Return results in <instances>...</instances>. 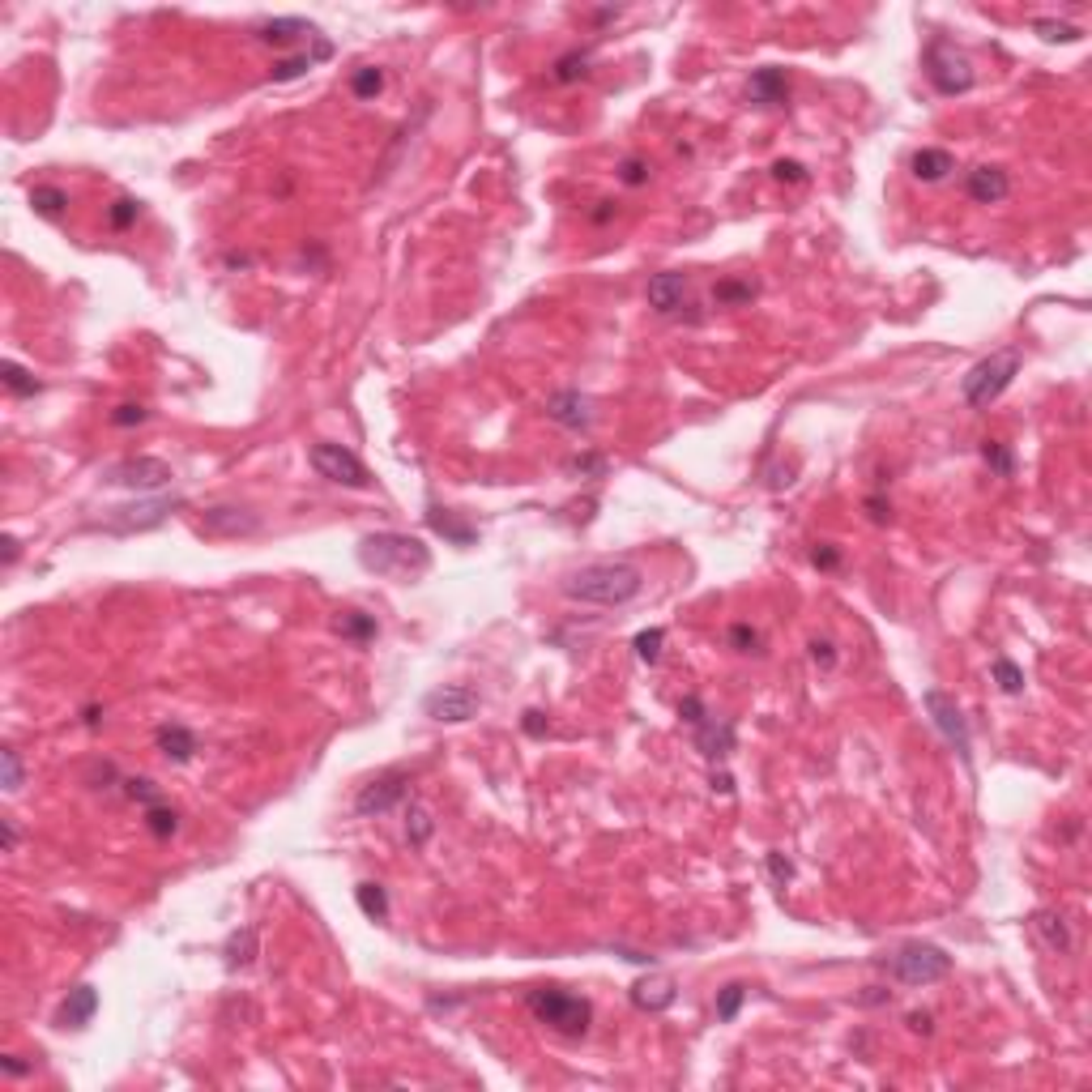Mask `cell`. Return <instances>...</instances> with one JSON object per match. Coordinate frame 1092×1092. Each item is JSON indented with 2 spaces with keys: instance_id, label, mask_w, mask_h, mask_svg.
Instances as JSON below:
<instances>
[{
  "instance_id": "obj_1",
  "label": "cell",
  "mask_w": 1092,
  "mask_h": 1092,
  "mask_svg": "<svg viewBox=\"0 0 1092 1092\" xmlns=\"http://www.w3.org/2000/svg\"><path fill=\"white\" fill-rule=\"evenodd\" d=\"M559 589L568 602H584V606H628L645 589V572L628 559H597L568 572Z\"/></svg>"
},
{
  "instance_id": "obj_2",
  "label": "cell",
  "mask_w": 1092,
  "mask_h": 1092,
  "mask_svg": "<svg viewBox=\"0 0 1092 1092\" xmlns=\"http://www.w3.org/2000/svg\"><path fill=\"white\" fill-rule=\"evenodd\" d=\"M355 555H359V563L367 572L393 576V581H414V576H422V572L431 568L427 542H422V538H410V534H393V530L359 538V551H355Z\"/></svg>"
},
{
  "instance_id": "obj_3",
  "label": "cell",
  "mask_w": 1092,
  "mask_h": 1092,
  "mask_svg": "<svg viewBox=\"0 0 1092 1092\" xmlns=\"http://www.w3.org/2000/svg\"><path fill=\"white\" fill-rule=\"evenodd\" d=\"M525 1007H530V1016L538 1024H546L559 1037H584L589 1024H594V1003L563 990V986H534L525 994Z\"/></svg>"
},
{
  "instance_id": "obj_4",
  "label": "cell",
  "mask_w": 1092,
  "mask_h": 1092,
  "mask_svg": "<svg viewBox=\"0 0 1092 1092\" xmlns=\"http://www.w3.org/2000/svg\"><path fill=\"white\" fill-rule=\"evenodd\" d=\"M1016 376H1020V350H999V355L968 367V376L960 380V398H965L968 410H990L1011 388Z\"/></svg>"
},
{
  "instance_id": "obj_5",
  "label": "cell",
  "mask_w": 1092,
  "mask_h": 1092,
  "mask_svg": "<svg viewBox=\"0 0 1092 1092\" xmlns=\"http://www.w3.org/2000/svg\"><path fill=\"white\" fill-rule=\"evenodd\" d=\"M883 968L892 973L901 986H934V981H944L947 973H952V956L944 952V947L934 944H901L888 960H883Z\"/></svg>"
},
{
  "instance_id": "obj_6",
  "label": "cell",
  "mask_w": 1092,
  "mask_h": 1092,
  "mask_svg": "<svg viewBox=\"0 0 1092 1092\" xmlns=\"http://www.w3.org/2000/svg\"><path fill=\"white\" fill-rule=\"evenodd\" d=\"M184 508V499H136V504H125V508H107L94 521V530H107V534H146V530H158L171 512Z\"/></svg>"
},
{
  "instance_id": "obj_7",
  "label": "cell",
  "mask_w": 1092,
  "mask_h": 1092,
  "mask_svg": "<svg viewBox=\"0 0 1092 1092\" xmlns=\"http://www.w3.org/2000/svg\"><path fill=\"white\" fill-rule=\"evenodd\" d=\"M922 64H926L931 86L939 90V94H947V99H952V94H968V90H973V82H977V77H973V64H968V56H965V51H956L947 38H931V43H926V60H922Z\"/></svg>"
},
{
  "instance_id": "obj_8",
  "label": "cell",
  "mask_w": 1092,
  "mask_h": 1092,
  "mask_svg": "<svg viewBox=\"0 0 1092 1092\" xmlns=\"http://www.w3.org/2000/svg\"><path fill=\"white\" fill-rule=\"evenodd\" d=\"M308 461L321 478H329V483H337V486H350V491H363V486L372 483V478H367V465H363L346 444H329V440H324V444H311Z\"/></svg>"
},
{
  "instance_id": "obj_9",
  "label": "cell",
  "mask_w": 1092,
  "mask_h": 1092,
  "mask_svg": "<svg viewBox=\"0 0 1092 1092\" xmlns=\"http://www.w3.org/2000/svg\"><path fill=\"white\" fill-rule=\"evenodd\" d=\"M483 708V695L465 687V682H440L435 692L422 695V713L431 721H444V726H461V721H474Z\"/></svg>"
},
{
  "instance_id": "obj_10",
  "label": "cell",
  "mask_w": 1092,
  "mask_h": 1092,
  "mask_svg": "<svg viewBox=\"0 0 1092 1092\" xmlns=\"http://www.w3.org/2000/svg\"><path fill=\"white\" fill-rule=\"evenodd\" d=\"M171 478L175 474L162 457H128V461H115L103 483L120 486V491H136V496H149V491H162Z\"/></svg>"
},
{
  "instance_id": "obj_11",
  "label": "cell",
  "mask_w": 1092,
  "mask_h": 1092,
  "mask_svg": "<svg viewBox=\"0 0 1092 1092\" xmlns=\"http://www.w3.org/2000/svg\"><path fill=\"white\" fill-rule=\"evenodd\" d=\"M406 794H410V777L401 769H388V772H380V777H372V781L355 794V815L359 819L388 815L393 807L406 803Z\"/></svg>"
},
{
  "instance_id": "obj_12",
  "label": "cell",
  "mask_w": 1092,
  "mask_h": 1092,
  "mask_svg": "<svg viewBox=\"0 0 1092 1092\" xmlns=\"http://www.w3.org/2000/svg\"><path fill=\"white\" fill-rule=\"evenodd\" d=\"M201 538H213V542H226V538H252L261 534V512L239 508V504H213L205 508V517L197 521Z\"/></svg>"
},
{
  "instance_id": "obj_13",
  "label": "cell",
  "mask_w": 1092,
  "mask_h": 1092,
  "mask_svg": "<svg viewBox=\"0 0 1092 1092\" xmlns=\"http://www.w3.org/2000/svg\"><path fill=\"white\" fill-rule=\"evenodd\" d=\"M546 419L555 422V427H563V431H589L597 419V401L589 398V393H581V388H559V393H551L546 398Z\"/></svg>"
},
{
  "instance_id": "obj_14",
  "label": "cell",
  "mask_w": 1092,
  "mask_h": 1092,
  "mask_svg": "<svg viewBox=\"0 0 1092 1092\" xmlns=\"http://www.w3.org/2000/svg\"><path fill=\"white\" fill-rule=\"evenodd\" d=\"M922 704H926V713H931L934 730L947 738V747H956V756L968 759V726H965L960 704H956L947 692H939V687H931V692L922 695Z\"/></svg>"
},
{
  "instance_id": "obj_15",
  "label": "cell",
  "mask_w": 1092,
  "mask_h": 1092,
  "mask_svg": "<svg viewBox=\"0 0 1092 1092\" xmlns=\"http://www.w3.org/2000/svg\"><path fill=\"white\" fill-rule=\"evenodd\" d=\"M965 192H968V201H977V205H999V201H1007V192H1011V180H1007L1003 167H973V171L965 175Z\"/></svg>"
},
{
  "instance_id": "obj_16",
  "label": "cell",
  "mask_w": 1092,
  "mask_h": 1092,
  "mask_svg": "<svg viewBox=\"0 0 1092 1092\" xmlns=\"http://www.w3.org/2000/svg\"><path fill=\"white\" fill-rule=\"evenodd\" d=\"M645 299L658 316H674L682 308V299H687V278L682 273H653L645 286Z\"/></svg>"
},
{
  "instance_id": "obj_17",
  "label": "cell",
  "mask_w": 1092,
  "mask_h": 1092,
  "mask_svg": "<svg viewBox=\"0 0 1092 1092\" xmlns=\"http://www.w3.org/2000/svg\"><path fill=\"white\" fill-rule=\"evenodd\" d=\"M94 1011H99V990H94V986H73V990L64 994L60 1011H56V1024H60V1029H86L90 1020H94Z\"/></svg>"
},
{
  "instance_id": "obj_18",
  "label": "cell",
  "mask_w": 1092,
  "mask_h": 1092,
  "mask_svg": "<svg viewBox=\"0 0 1092 1092\" xmlns=\"http://www.w3.org/2000/svg\"><path fill=\"white\" fill-rule=\"evenodd\" d=\"M734 743H738V734H734L730 721L708 717V721H700V726H695V747H700V756L713 759V764L730 756Z\"/></svg>"
},
{
  "instance_id": "obj_19",
  "label": "cell",
  "mask_w": 1092,
  "mask_h": 1092,
  "mask_svg": "<svg viewBox=\"0 0 1092 1092\" xmlns=\"http://www.w3.org/2000/svg\"><path fill=\"white\" fill-rule=\"evenodd\" d=\"M1029 926H1032V934L1042 939L1045 952L1071 956V947H1076V944H1071V926H1067V918H1063V913H1054V909H1037Z\"/></svg>"
},
{
  "instance_id": "obj_20",
  "label": "cell",
  "mask_w": 1092,
  "mask_h": 1092,
  "mask_svg": "<svg viewBox=\"0 0 1092 1092\" xmlns=\"http://www.w3.org/2000/svg\"><path fill=\"white\" fill-rule=\"evenodd\" d=\"M154 747H158L171 764H188V759L197 756V734L188 730V726H180V721H162L158 730H154Z\"/></svg>"
},
{
  "instance_id": "obj_21",
  "label": "cell",
  "mask_w": 1092,
  "mask_h": 1092,
  "mask_svg": "<svg viewBox=\"0 0 1092 1092\" xmlns=\"http://www.w3.org/2000/svg\"><path fill=\"white\" fill-rule=\"evenodd\" d=\"M747 99L759 103V107H781L790 99V82H785V69H756L751 82H747Z\"/></svg>"
},
{
  "instance_id": "obj_22",
  "label": "cell",
  "mask_w": 1092,
  "mask_h": 1092,
  "mask_svg": "<svg viewBox=\"0 0 1092 1092\" xmlns=\"http://www.w3.org/2000/svg\"><path fill=\"white\" fill-rule=\"evenodd\" d=\"M679 999V986H674V977H645L632 986V1003L640 1007V1011H666V1007Z\"/></svg>"
},
{
  "instance_id": "obj_23",
  "label": "cell",
  "mask_w": 1092,
  "mask_h": 1092,
  "mask_svg": "<svg viewBox=\"0 0 1092 1092\" xmlns=\"http://www.w3.org/2000/svg\"><path fill=\"white\" fill-rule=\"evenodd\" d=\"M303 35H316V26L311 22H303V17H273V22H261L257 26V38L261 43H269V48H290L295 38H303Z\"/></svg>"
},
{
  "instance_id": "obj_24",
  "label": "cell",
  "mask_w": 1092,
  "mask_h": 1092,
  "mask_svg": "<svg viewBox=\"0 0 1092 1092\" xmlns=\"http://www.w3.org/2000/svg\"><path fill=\"white\" fill-rule=\"evenodd\" d=\"M909 171H913V180H922V184H939V180H947V171H956V158L947 149L926 146L909 158Z\"/></svg>"
},
{
  "instance_id": "obj_25",
  "label": "cell",
  "mask_w": 1092,
  "mask_h": 1092,
  "mask_svg": "<svg viewBox=\"0 0 1092 1092\" xmlns=\"http://www.w3.org/2000/svg\"><path fill=\"white\" fill-rule=\"evenodd\" d=\"M257 952H261V934H257V926H239V931L226 934V968H248L252 960H257Z\"/></svg>"
},
{
  "instance_id": "obj_26",
  "label": "cell",
  "mask_w": 1092,
  "mask_h": 1092,
  "mask_svg": "<svg viewBox=\"0 0 1092 1092\" xmlns=\"http://www.w3.org/2000/svg\"><path fill=\"white\" fill-rule=\"evenodd\" d=\"M589 64H594V51H589V48L563 51V56L555 60V69H551V82H559V86H572V82L589 77Z\"/></svg>"
},
{
  "instance_id": "obj_27",
  "label": "cell",
  "mask_w": 1092,
  "mask_h": 1092,
  "mask_svg": "<svg viewBox=\"0 0 1092 1092\" xmlns=\"http://www.w3.org/2000/svg\"><path fill=\"white\" fill-rule=\"evenodd\" d=\"M756 295H759V286L747 282V278H721V282L713 286V303H717V308H743V303H751Z\"/></svg>"
},
{
  "instance_id": "obj_28",
  "label": "cell",
  "mask_w": 1092,
  "mask_h": 1092,
  "mask_svg": "<svg viewBox=\"0 0 1092 1092\" xmlns=\"http://www.w3.org/2000/svg\"><path fill=\"white\" fill-rule=\"evenodd\" d=\"M333 628H337L342 640H355V645H367V640H376V632H380L376 619L372 615H363V610H342V619H337Z\"/></svg>"
},
{
  "instance_id": "obj_29",
  "label": "cell",
  "mask_w": 1092,
  "mask_h": 1092,
  "mask_svg": "<svg viewBox=\"0 0 1092 1092\" xmlns=\"http://www.w3.org/2000/svg\"><path fill=\"white\" fill-rule=\"evenodd\" d=\"M406 845L410 849H422V845L431 841V832H435V819H431V811L422 807V803H410L406 807Z\"/></svg>"
},
{
  "instance_id": "obj_30",
  "label": "cell",
  "mask_w": 1092,
  "mask_h": 1092,
  "mask_svg": "<svg viewBox=\"0 0 1092 1092\" xmlns=\"http://www.w3.org/2000/svg\"><path fill=\"white\" fill-rule=\"evenodd\" d=\"M0 385L9 388V398H35L38 388H43V385L35 380V376L26 372L22 363H13V359L0 363Z\"/></svg>"
},
{
  "instance_id": "obj_31",
  "label": "cell",
  "mask_w": 1092,
  "mask_h": 1092,
  "mask_svg": "<svg viewBox=\"0 0 1092 1092\" xmlns=\"http://www.w3.org/2000/svg\"><path fill=\"white\" fill-rule=\"evenodd\" d=\"M355 901H359L363 918L388 922V892L380 888V883H359V888H355Z\"/></svg>"
},
{
  "instance_id": "obj_32",
  "label": "cell",
  "mask_w": 1092,
  "mask_h": 1092,
  "mask_svg": "<svg viewBox=\"0 0 1092 1092\" xmlns=\"http://www.w3.org/2000/svg\"><path fill=\"white\" fill-rule=\"evenodd\" d=\"M981 461L990 465V474H999V478H1011L1016 474V453H1011V444H1003V440H981Z\"/></svg>"
},
{
  "instance_id": "obj_33",
  "label": "cell",
  "mask_w": 1092,
  "mask_h": 1092,
  "mask_svg": "<svg viewBox=\"0 0 1092 1092\" xmlns=\"http://www.w3.org/2000/svg\"><path fill=\"white\" fill-rule=\"evenodd\" d=\"M146 828H149V836L171 841L175 832H180V811L167 807V803H154V807H146Z\"/></svg>"
},
{
  "instance_id": "obj_34",
  "label": "cell",
  "mask_w": 1092,
  "mask_h": 1092,
  "mask_svg": "<svg viewBox=\"0 0 1092 1092\" xmlns=\"http://www.w3.org/2000/svg\"><path fill=\"white\" fill-rule=\"evenodd\" d=\"M30 205H35V213H43V218H60V213L69 210V192L56 184H38L35 192H30Z\"/></svg>"
},
{
  "instance_id": "obj_35",
  "label": "cell",
  "mask_w": 1092,
  "mask_h": 1092,
  "mask_svg": "<svg viewBox=\"0 0 1092 1092\" xmlns=\"http://www.w3.org/2000/svg\"><path fill=\"white\" fill-rule=\"evenodd\" d=\"M380 90H385V69L363 64V69H355V73H350V94H355V99L367 103V99H376Z\"/></svg>"
},
{
  "instance_id": "obj_36",
  "label": "cell",
  "mask_w": 1092,
  "mask_h": 1092,
  "mask_svg": "<svg viewBox=\"0 0 1092 1092\" xmlns=\"http://www.w3.org/2000/svg\"><path fill=\"white\" fill-rule=\"evenodd\" d=\"M0 769H5V777H0V785H5V794H17L26 785V764H22V751L17 747H5L0 751Z\"/></svg>"
},
{
  "instance_id": "obj_37",
  "label": "cell",
  "mask_w": 1092,
  "mask_h": 1092,
  "mask_svg": "<svg viewBox=\"0 0 1092 1092\" xmlns=\"http://www.w3.org/2000/svg\"><path fill=\"white\" fill-rule=\"evenodd\" d=\"M427 521H431V530H435V534H444L448 542H457V546H470V542H474V530H470V525H457L444 508H431V512H427Z\"/></svg>"
},
{
  "instance_id": "obj_38",
  "label": "cell",
  "mask_w": 1092,
  "mask_h": 1092,
  "mask_svg": "<svg viewBox=\"0 0 1092 1092\" xmlns=\"http://www.w3.org/2000/svg\"><path fill=\"white\" fill-rule=\"evenodd\" d=\"M1032 30L1045 38V43H1080V26L1058 22V17H1032Z\"/></svg>"
},
{
  "instance_id": "obj_39",
  "label": "cell",
  "mask_w": 1092,
  "mask_h": 1092,
  "mask_svg": "<svg viewBox=\"0 0 1092 1092\" xmlns=\"http://www.w3.org/2000/svg\"><path fill=\"white\" fill-rule=\"evenodd\" d=\"M563 470L572 474V478H606L610 461L602 457V453H576V457H568V465Z\"/></svg>"
},
{
  "instance_id": "obj_40",
  "label": "cell",
  "mask_w": 1092,
  "mask_h": 1092,
  "mask_svg": "<svg viewBox=\"0 0 1092 1092\" xmlns=\"http://www.w3.org/2000/svg\"><path fill=\"white\" fill-rule=\"evenodd\" d=\"M743 1003H747V986H743V981L721 986V990H717V1020H721V1024H730V1020L743 1011Z\"/></svg>"
},
{
  "instance_id": "obj_41",
  "label": "cell",
  "mask_w": 1092,
  "mask_h": 1092,
  "mask_svg": "<svg viewBox=\"0 0 1092 1092\" xmlns=\"http://www.w3.org/2000/svg\"><path fill=\"white\" fill-rule=\"evenodd\" d=\"M990 674H994V682H999V692H1007V695H1020V692H1024V671H1020V666H1016L1011 658H994Z\"/></svg>"
},
{
  "instance_id": "obj_42",
  "label": "cell",
  "mask_w": 1092,
  "mask_h": 1092,
  "mask_svg": "<svg viewBox=\"0 0 1092 1092\" xmlns=\"http://www.w3.org/2000/svg\"><path fill=\"white\" fill-rule=\"evenodd\" d=\"M661 645H666V632H661V628H645V632H636V640H632L636 658L645 661V666H653V661L661 658Z\"/></svg>"
},
{
  "instance_id": "obj_43",
  "label": "cell",
  "mask_w": 1092,
  "mask_h": 1092,
  "mask_svg": "<svg viewBox=\"0 0 1092 1092\" xmlns=\"http://www.w3.org/2000/svg\"><path fill=\"white\" fill-rule=\"evenodd\" d=\"M649 175H653V162L649 158H640V154H628V158L619 162V180L628 188H640V184H649Z\"/></svg>"
},
{
  "instance_id": "obj_44",
  "label": "cell",
  "mask_w": 1092,
  "mask_h": 1092,
  "mask_svg": "<svg viewBox=\"0 0 1092 1092\" xmlns=\"http://www.w3.org/2000/svg\"><path fill=\"white\" fill-rule=\"evenodd\" d=\"M316 64V56H308V51H299V56H286V60L273 64V82H295V77H303Z\"/></svg>"
},
{
  "instance_id": "obj_45",
  "label": "cell",
  "mask_w": 1092,
  "mask_h": 1092,
  "mask_svg": "<svg viewBox=\"0 0 1092 1092\" xmlns=\"http://www.w3.org/2000/svg\"><path fill=\"white\" fill-rule=\"evenodd\" d=\"M136 218H141V201H133V197H120L112 210H107V223H112L115 231H128Z\"/></svg>"
},
{
  "instance_id": "obj_46",
  "label": "cell",
  "mask_w": 1092,
  "mask_h": 1092,
  "mask_svg": "<svg viewBox=\"0 0 1092 1092\" xmlns=\"http://www.w3.org/2000/svg\"><path fill=\"white\" fill-rule=\"evenodd\" d=\"M125 794L133 798V803H141V807H154V803H162V790L149 781V777H128Z\"/></svg>"
},
{
  "instance_id": "obj_47",
  "label": "cell",
  "mask_w": 1092,
  "mask_h": 1092,
  "mask_svg": "<svg viewBox=\"0 0 1092 1092\" xmlns=\"http://www.w3.org/2000/svg\"><path fill=\"white\" fill-rule=\"evenodd\" d=\"M726 640H730L734 653H756V649H759V632L751 628V623H730Z\"/></svg>"
},
{
  "instance_id": "obj_48",
  "label": "cell",
  "mask_w": 1092,
  "mask_h": 1092,
  "mask_svg": "<svg viewBox=\"0 0 1092 1092\" xmlns=\"http://www.w3.org/2000/svg\"><path fill=\"white\" fill-rule=\"evenodd\" d=\"M772 180H777V184H803V180H807V167L798 158H777L772 162Z\"/></svg>"
},
{
  "instance_id": "obj_49",
  "label": "cell",
  "mask_w": 1092,
  "mask_h": 1092,
  "mask_svg": "<svg viewBox=\"0 0 1092 1092\" xmlns=\"http://www.w3.org/2000/svg\"><path fill=\"white\" fill-rule=\"evenodd\" d=\"M811 563H815L819 572H836V568H841V546H836V542H819L815 551H811Z\"/></svg>"
},
{
  "instance_id": "obj_50",
  "label": "cell",
  "mask_w": 1092,
  "mask_h": 1092,
  "mask_svg": "<svg viewBox=\"0 0 1092 1092\" xmlns=\"http://www.w3.org/2000/svg\"><path fill=\"white\" fill-rule=\"evenodd\" d=\"M679 717H682V721H687V726H692V730H695L700 721H708V708H704V700H700V695H682V700H679Z\"/></svg>"
},
{
  "instance_id": "obj_51",
  "label": "cell",
  "mask_w": 1092,
  "mask_h": 1092,
  "mask_svg": "<svg viewBox=\"0 0 1092 1092\" xmlns=\"http://www.w3.org/2000/svg\"><path fill=\"white\" fill-rule=\"evenodd\" d=\"M146 419H149V410H146V406H133V401H128V406H115V410H112V422H115V427H141Z\"/></svg>"
},
{
  "instance_id": "obj_52",
  "label": "cell",
  "mask_w": 1092,
  "mask_h": 1092,
  "mask_svg": "<svg viewBox=\"0 0 1092 1092\" xmlns=\"http://www.w3.org/2000/svg\"><path fill=\"white\" fill-rule=\"evenodd\" d=\"M769 875H772L777 888H785V883L794 879V862H790L785 854H769Z\"/></svg>"
},
{
  "instance_id": "obj_53",
  "label": "cell",
  "mask_w": 1092,
  "mask_h": 1092,
  "mask_svg": "<svg viewBox=\"0 0 1092 1092\" xmlns=\"http://www.w3.org/2000/svg\"><path fill=\"white\" fill-rule=\"evenodd\" d=\"M811 661H815L819 671H832L836 666V649H832V640H811Z\"/></svg>"
},
{
  "instance_id": "obj_54",
  "label": "cell",
  "mask_w": 1092,
  "mask_h": 1092,
  "mask_svg": "<svg viewBox=\"0 0 1092 1092\" xmlns=\"http://www.w3.org/2000/svg\"><path fill=\"white\" fill-rule=\"evenodd\" d=\"M0 1071H5L9 1080H22V1076H30V1071H35V1063H22L17 1054H5V1058H0Z\"/></svg>"
},
{
  "instance_id": "obj_55",
  "label": "cell",
  "mask_w": 1092,
  "mask_h": 1092,
  "mask_svg": "<svg viewBox=\"0 0 1092 1092\" xmlns=\"http://www.w3.org/2000/svg\"><path fill=\"white\" fill-rule=\"evenodd\" d=\"M521 730L530 734V738H542V734H546V717H542V713H538V708H525Z\"/></svg>"
},
{
  "instance_id": "obj_56",
  "label": "cell",
  "mask_w": 1092,
  "mask_h": 1092,
  "mask_svg": "<svg viewBox=\"0 0 1092 1092\" xmlns=\"http://www.w3.org/2000/svg\"><path fill=\"white\" fill-rule=\"evenodd\" d=\"M905 1024H909V1032H922V1037H931V1032H934V1020H931V1011H909V1016H905Z\"/></svg>"
},
{
  "instance_id": "obj_57",
  "label": "cell",
  "mask_w": 1092,
  "mask_h": 1092,
  "mask_svg": "<svg viewBox=\"0 0 1092 1092\" xmlns=\"http://www.w3.org/2000/svg\"><path fill=\"white\" fill-rule=\"evenodd\" d=\"M0 849H5V854H17V824H13V819H0Z\"/></svg>"
},
{
  "instance_id": "obj_58",
  "label": "cell",
  "mask_w": 1092,
  "mask_h": 1092,
  "mask_svg": "<svg viewBox=\"0 0 1092 1092\" xmlns=\"http://www.w3.org/2000/svg\"><path fill=\"white\" fill-rule=\"evenodd\" d=\"M867 512H870V521H879V525H883L888 517H892V504H888L883 496H870V499H867Z\"/></svg>"
},
{
  "instance_id": "obj_59",
  "label": "cell",
  "mask_w": 1092,
  "mask_h": 1092,
  "mask_svg": "<svg viewBox=\"0 0 1092 1092\" xmlns=\"http://www.w3.org/2000/svg\"><path fill=\"white\" fill-rule=\"evenodd\" d=\"M615 218V201H597V210H589V223L594 226H606Z\"/></svg>"
},
{
  "instance_id": "obj_60",
  "label": "cell",
  "mask_w": 1092,
  "mask_h": 1092,
  "mask_svg": "<svg viewBox=\"0 0 1092 1092\" xmlns=\"http://www.w3.org/2000/svg\"><path fill=\"white\" fill-rule=\"evenodd\" d=\"M708 785H713V794H734V777H730V772H717V769H713Z\"/></svg>"
},
{
  "instance_id": "obj_61",
  "label": "cell",
  "mask_w": 1092,
  "mask_h": 1092,
  "mask_svg": "<svg viewBox=\"0 0 1092 1092\" xmlns=\"http://www.w3.org/2000/svg\"><path fill=\"white\" fill-rule=\"evenodd\" d=\"M17 555H22V542H17V538H5V568H13Z\"/></svg>"
},
{
  "instance_id": "obj_62",
  "label": "cell",
  "mask_w": 1092,
  "mask_h": 1092,
  "mask_svg": "<svg viewBox=\"0 0 1092 1092\" xmlns=\"http://www.w3.org/2000/svg\"><path fill=\"white\" fill-rule=\"evenodd\" d=\"M615 17H619V9H597V13H594V22H597V26H602V22H615Z\"/></svg>"
},
{
  "instance_id": "obj_63",
  "label": "cell",
  "mask_w": 1092,
  "mask_h": 1092,
  "mask_svg": "<svg viewBox=\"0 0 1092 1092\" xmlns=\"http://www.w3.org/2000/svg\"><path fill=\"white\" fill-rule=\"evenodd\" d=\"M99 713H103L99 704H86V726H90V730H94V726H99Z\"/></svg>"
}]
</instances>
